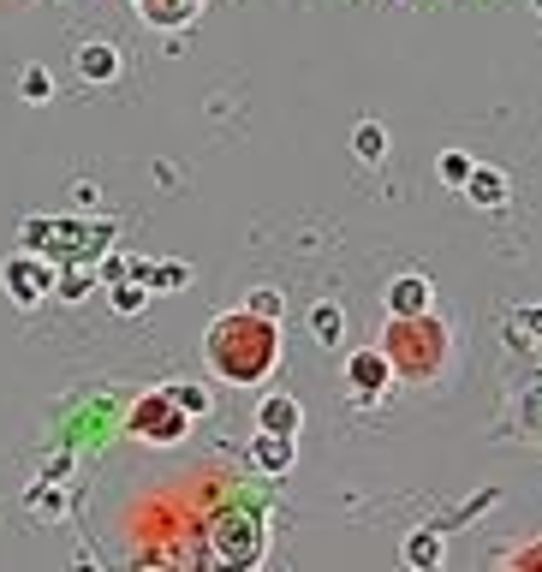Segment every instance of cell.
<instances>
[{
  "instance_id": "1",
  "label": "cell",
  "mask_w": 542,
  "mask_h": 572,
  "mask_svg": "<svg viewBox=\"0 0 542 572\" xmlns=\"http://www.w3.org/2000/svg\"><path fill=\"white\" fill-rule=\"evenodd\" d=\"M203 358H209V370L221 381L251 388V381H263L280 364V334L263 310H227L203 334Z\"/></svg>"
},
{
  "instance_id": "2",
  "label": "cell",
  "mask_w": 542,
  "mask_h": 572,
  "mask_svg": "<svg viewBox=\"0 0 542 572\" xmlns=\"http://www.w3.org/2000/svg\"><path fill=\"white\" fill-rule=\"evenodd\" d=\"M131 435H138V442H180L185 400H173V393H143V400L131 405Z\"/></svg>"
},
{
  "instance_id": "3",
  "label": "cell",
  "mask_w": 542,
  "mask_h": 572,
  "mask_svg": "<svg viewBox=\"0 0 542 572\" xmlns=\"http://www.w3.org/2000/svg\"><path fill=\"white\" fill-rule=\"evenodd\" d=\"M388 310H394V317H424L429 310V281H417V275L394 281L388 286Z\"/></svg>"
},
{
  "instance_id": "4",
  "label": "cell",
  "mask_w": 542,
  "mask_h": 572,
  "mask_svg": "<svg viewBox=\"0 0 542 572\" xmlns=\"http://www.w3.org/2000/svg\"><path fill=\"white\" fill-rule=\"evenodd\" d=\"M351 388H358V381H364V393H382V381L388 376H394V364H388L382 358V352H364V358H351Z\"/></svg>"
},
{
  "instance_id": "5",
  "label": "cell",
  "mask_w": 542,
  "mask_h": 572,
  "mask_svg": "<svg viewBox=\"0 0 542 572\" xmlns=\"http://www.w3.org/2000/svg\"><path fill=\"white\" fill-rule=\"evenodd\" d=\"M263 417H268V430H275V435H292L298 430V405L292 400H268Z\"/></svg>"
},
{
  "instance_id": "6",
  "label": "cell",
  "mask_w": 542,
  "mask_h": 572,
  "mask_svg": "<svg viewBox=\"0 0 542 572\" xmlns=\"http://www.w3.org/2000/svg\"><path fill=\"white\" fill-rule=\"evenodd\" d=\"M512 334H519V346H542V310H519Z\"/></svg>"
},
{
  "instance_id": "7",
  "label": "cell",
  "mask_w": 542,
  "mask_h": 572,
  "mask_svg": "<svg viewBox=\"0 0 542 572\" xmlns=\"http://www.w3.org/2000/svg\"><path fill=\"white\" fill-rule=\"evenodd\" d=\"M500 191H507V185H500L495 173H477V180H471V197H477V203H489V209L500 203Z\"/></svg>"
},
{
  "instance_id": "8",
  "label": "cell",
  "mask_w": 542,
  "mask_h": 572,
  "mask_svg": "<svg viewBox=\"0 0 542 572\" xmlns=\"http://www.w3.org/2000/svg\"><path fill=\"white\" fill-rule=\"evenodd\" d=\"M287 454H292V447H287V435H280V442H268V447H256V459H268V466H287Z\"/></svg>"
}]
</instances>
